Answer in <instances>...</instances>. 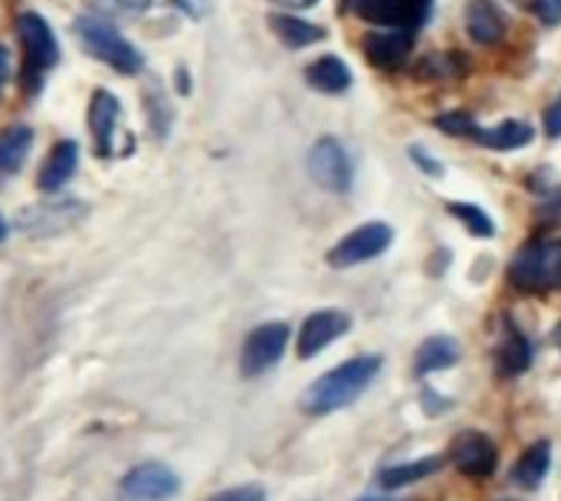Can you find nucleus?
<instances>
[{"mask_svg": "<svg viewBox=\"0 0 561 501\" xmlns=\"http://www.w3.org/2000/svg\"><path fill=\"white\" fill-rule=\"evenodd\" d=\"M381 371V358L365 354V358H352L345 364H339L335 371H329L325 377H319L306 394H302V410L306 413H335L348 404H355L378 377Z\"/></svg>", "mask_w": 561, "mask_h": 501, "instance_id": "nucleus-1", "label": "nucleus"}, {"mask_svg": "<svg viewBox=\"0 0 561 501\" xmlns=\"http://www.w3.org/2000/svg\"><path fill=\"white\" fill-rule=\"evenodd\" d=\"M72 30H76V39L82 43V49H85L89 56L108 62L115 72H122V75H138V72H141V66H145L141 53H138V49H135V46H131L105 16H99V13H82V16L72 20Z\"/></svg>", "mask_w": 561, "mask_h": 501, "instance_id": "nucleus-2", "label": "nucleus"}, {"mask_svg": "<svg viewBox=\"0 0 561 501\" xmlns=\"http://www.w3.org/2000/svg\"><path fill=\"white\" fill-rule=\"evenodd\" d=\"M510 282L526 295H546L561 289V240L526 243L510 266Z\"/></svg>", "mask_w": 561, "mask_h": 501, "instance_id": "nucleus-3", "label": "nucleus"}, {"mask_svg": "<svg viewBox=\"0 0 561 501\" xmlns=\"http://www.w3.org/2000/svg\"><path fill=\"white\" fill-rule=\"evenodd\" d=\"M16 36H20V46H23V82H26L30 92H36L43 72H49L56 66V59H59L56 36H53L49 23L33 10H23L16 16Z\"/></svg>", "mask_w": 561, "mask_h": 501, "instance_id": "nucleus-4", "label": "nucleus"}, {"mask_svg": "<svg viewBox=\"0 0 561 501\" xmlns=\"http://www.w3.org/2000/svg\"><path fill=\"white\" fill-rule=\"evenodd\" d=\"M118 121H122V105L112 92L99 89L89 102V128H92V138H95V154L99 158H125L131 154V135H122L118 131Z\"/></svg>", "mask_w": 561, "mask_h": 501, "instance_id": "nucleus-5", "label": "nucleus"}, {"mask_svg": "<svg viewBox=\"0 0 561 501\" xmlns=\"http://www.w3.org/2000/svg\"><path fill=\"white\" fill-rule=\"evenodd\" d=\"M82 213H85V203H79L72 197H49L36 207L20 210L16 230L26 236H53V233H62L72 223H79Z\"/></svg>", "mask_w": 561, "mask_h": 501, "instance_id": "nucleus-6", "label": "nucleus"}, {"mask_svg": "<svg viewBox=\"0 0 561 501\" xmlns=\"http://www.w3.org/2000/svg\"><path fill=\"white\" fill-rule=\"evenodd\" d=\"M394 233L388 223H365L358 230H352L348 236H342L332 253H329V266L335 269H348V266H358V263H368L375 256H381L388 246H391Z\"/></svg>", "mask_w": 561, "mask_h": 501, "instance_id": "nucleus-7", "label": "nucleus"}, {"mask_svg": "<svg viewBox=\"0 0 561 501\" xmlns=\"http://www.w3.org/2000/svg\"><path fill=\"white\" fill-rule=\"evenodd\" d=\"M286 341H289V328L283 322H270L250 331V338L243 341V354H240V374L260 377L270 368H276L286 351Z\"/></svg>", "mask_w": 561, "mask_h": 501, "instance_id": "nucleus-8", "label": "nucleus"}, {"mask_svg": "<svg viewBox=\"0 0 561 501\" xmlns=\"http://www.w3.org/2000/svg\"><path fill=\"white\" fill-rule=\"evenodd\" d=\"M306 171L322 190L345 194L352 187V161L335 138H322L312 144V151L306 158Z\"/></svg>", "mask_w": 561, "mask_h": 501, "instance_id": "nucleus-9", "label": "nucleus"}, {"mask_svg": "<svg viewBox=\"0 0 561 501\" xmlns=\"http://www.w3.org/2000/svg\"><path fill=\"white\" fill-rule=\"evenodd\" d=\"M434 0H345V7L378 26H404L417 30L431 16Z\"/></svg>", "mask_w": 561, "mask_h": 501, "instance_id": "nucleus-10", "label": "nucleus"}, {"mask_svg": "<svg viewBox=\"0 0 561 501\" xmlns=\"http://www.w3.org/2000/svg\"><path fill=\"white\" fill-rule=\"evenodd\" d=\"M178 489L181 482L164 463H141L122 479L118 496L122 501H168L178 496Z\"/></svg>", "mask_w": 561, "mask_h": 501, "instance_id": "nucleus-11", "label": "nucleus"}, {"mask_svg": "<svg viewBox=\"0 0 561 501\" xmlns=\"http://www.w3.org/2000/svg\"><path fill=\"white\" fill-rule=\"evenodd\" d=\"M450 459L457 466V473H463L467 479H486L496 473V463H500V453L496 446L483 436V433H460L450 446Z\"/></svg>", "mask_w": 561, "mask_h": 501, "instance_id": "nucleus-12", "label": "nucleus"}, {"mask_svg": "<svg viewBox=\"0 0 561 501\" xmlns=\"http://www.w3.org/2000/svg\"><path fill=\"white\" fill-rule=\"evenodd\" d=\"M352 328V318L345 312H335V308H325V312H316L302 322V331H299V358L309 361L316 358L319 351H325L332 341H339L345 331Z\"/></svg>", "mask_w": 561, "mask_h": 501, "instance_id": "nucleus-13", "label": "nucleus"}, {"mask_svg": "<svg viewBox=\"0 0 561 501\" xmlns=\"http://www.w3.org/2000/svg\"><path fill=\"white\" fill-rule=\"evenodd\" d=\"M362 49H365V59L371 66H378V69H398L411 56V49H414V33L404 30V26L375 30V33L365 36Z\"/></svg>", "mask_w": 561, "mask_h": 501, "instance_id": "nucleus-14", "label": "nucleus"}, {"mask_svg": "<svg viewBox=\"0 0 561 501\" xmlns=\"http://www.w3.org/2000/svg\"><path fill=\"white\" fill-rule=\"evenodd\" d=\"M76 164H79V144H76V141H59V144L46 154V161H43V167H39V177H36V187H39L43 194H56V190L66 187L69 177L76 174Z\"/></svg>", "mask_w": 561, "mask_h": 501, "instance_id": "nucleus-15", "label": "nucleus"}, {"mask_svg": "<svg viewBox=\"0 0 561 501\" xmlns=\"http://www.w3.org/2000/svg\"><path fill=\"white\" fill-rule=\"evenodd\" d=\"M467 33L483 46L500 43L506 33V16H503L500 3L496 0H467Z\"/></svg>", "mask_w": 561, "mask_h": 501, "instance_id": "nucleus-16", "label": "nucleus"}, {"mask_svg": "<svg viewBox=\"0 0 561 501\" xmlns=\"http://www.w3.org/2000/svg\"><path fill=\"white\" fill-rule=\"evenodd\" d=\"M529 364H533V345H529V338H526L519 328H513V322H510L503 341L496 345V371H500L503 377H516V374L529 371Z\"/></svg>", "mask_w": 561, "mask_h": 501, "instance_id": "nucleus-17", "label": "nucleus"}, {"mask_svg": "<svg viewBox=\"0 0 561 501\" xmlns=\"http://www.w3.org/2000/svg\"><path fill=\"white\" fill-rule=\"evenodd\" d=\"M306 82L316 89V92H329V95H339L352 85V69L339 59V56H322L316 59L309 69H306Z\"/></svg>", "mask_w": 561, "mask_h": 501, "instance_id": "nucleus-18", "label": "nucleus"}, {"mask_svg": "<svg viewBox=\"0 0 561 501\" xmlns=\"http://www.w3.org/2000/svg\"><path fill=\"white\" fill-rule=\"evenodd\" d=\"M533 128L526 121H503L496 128H477L473 138L477 144L483 148H493V151H516V148H526L533 141Z\"/></svg>", "mask_w": 561, "mask_h": 501, "instance_id": "nucleus-19", "label": "nucleus"}, {"mask_svg": "<svg viewBox=\"0 0 561 501\" xmlns=\"http://www.w3.org/2000/svg\"><path fill=\"white\" fill-rule=\"evenodd\" d=\"M549 466H552V443H536V446H529L526 453H523V459L516 463V469H513V482L519 486V489H536L542 479H546V473H549Z\"/></svg>", "mask_w": 561, "mask_h": 501, "instance_id": "nucleus-20", "label": "nucleus"}, {"mask_svg": "<svg viewBox=\"0 0 561 501\" xmlns=\"http://www.w3.org/2000/svg\"><path fill=\"white\" fill-rule=\"evenodd\" d=\"M460 358V345L447 335H437V338H427L417 351V374H434V371H447L450 364H457Z\"/></svg>", "mask_w": 561, "mask_h": 501, "instance_id": "nucleus-21", "label": "nucleus"}, {"mask_svg": "<svg viewBox=\"0 0 561 501\" xmlns=\"http://www.w3.org/2000/svg\"><path fill=\"white\" fill-rule=\"evenodd\" d=\"M270 26H273V33H276L286 46H293V49H306V46H312V43H319V39L325 36L322 26H316V23H309V20H299V16H286V13L270 16Z\"/></svg>", "mask_w": 561, "mask_h": 501, "instance_id": "nucleus-22", "label": "nucleus"}, {"mask_svg": "<svg viewBox=\"0 0 561 501\" xmlns=\"http://www.w3.org/2000/svg\"><path fill=\"white\" fill-rule=\"evenodd\" d=\"M33 144V131L26 125H10L0 131V174H16Z\"/></svg>", "mask_w": 561, "mask_h": 501, "instance_id": "nucleus-23", "label": "nucleus"}, {"mask_svg": "<svg viewBox=\"0 0 561 501\" xmlns=\"http://www.w3.org/2000/svg\"><path fill=\"white\" fill-rule=\"evenodd\" d=\"M444 466L440 456H431V459H421V463H408V466H391L378 476V482L385 489H401V486H411V482H421L427 476H434L437 469Z\"/></svg>", "mask_w": 561, "mask_h": 501, "instance_id": "nucleus-24", "label": "nucleus"}, {"mask_svg": "<svg viewBox=\"0 0 561 501\" xmlns=\"http://www.w3.org/2000/svg\"><path fill=\"white\" fill-rule=\"evenodd\" d=\"M447 210H450L457 220H463V226H467L473 236H493V233H496L490 213L480 210V207H473V203H447Z\"/></svg>", "mask_w": 561, "mask_h": 501, "instance_id": "nucleus-25", "label": "nucleus"}, {"mask_svg": "<svg viewBox=\"0 0 561 501\" xmlns=\"http://www.w3.org/2000/svg\"><path fill=\"white\" fill-rule=\"evenodd\" d=\"M463 62H467L463 56H434V59H424V66L417 69V75L421 79H431V75H457V72L467 69Z\"/></svg>", "mask_w": 561, "mask_h": 501, "instance_id": "nucleus-26", "label": "nucleus"}, {"mask_svg": "<svg viewBox=\"0 0 561 501\" xmlns=\"http://www.w3.org/2000/svg\"><path fill=\"white\" fill-rule=\"evenodd\" d=\"M99 16L112 13V16H128V13H141L151 7V0H85Z\"/></svg>", "mask_w": 561, "mask_h": 501, "instance_id": "nucleus-27", "label": "nucleus"}, {"mask_svg": "<svg viewBox=\"0 0 561 501\" xmlns=\"http://www.w3.org/2000/svg\"><path fill=\"white\" fill-rule=\"evenodd\" d=\"M440 131H447V135H467V138H473V131H477V121L467 115V112H447V115H437V121H434Z\"/></svg>", "mask_w": 561, "mask_h": 501, "instance_id": "nucleus-28", "label": "nucleus"}, {"mask_svg": "<svg viewBox=\"0 0 561 501\" xmlns=\"http://www.w3.org/2000/svg\"><path fill=\"white\" fill-rule=\"evenodd\" d=\"M210 501H266V492L260 486H240V489H227Z\"/></svg>", "mask_w": 561, "mask_h": 501, "instance_id": "nucleus-29", "label": "nucleus"}, {"mask_svg": "<svg viewBox=\"0 0 561 501\" xmlns=\"http://www.w3.org/2000/svg\"><path fill=\"white\" fill-rule=\"evenodd\" d=\"M533 10L542 23L561 26V0H533Z\"/></svg>", "mask_w": 561, "mask_h": 501, "instance_id": "nucleus-30", "label": "nucleus"}, {"mask_svg": "<svg viewBox=\"0 0 561 501\" xmlns=\"http://www.w3.org/2000/svg\"><path fill=\"white\" fill-rule=\"evenodd\" d=\"M411 158L421 164V171L424 174H431V177H444V167H440V161H434L424 148H411Z\"/></svg>", "mask_w": 561, "mask_h": 501, "instance_id": "nucleus-31", "label": "nucleus"}, {"mask_svg": "<svg viewBox=\"0 0 561 501\" xmlns=\"http://www.w3.org/2000/svg\"><path fill=\"white\" fill-rule=\"evenodd\" d=\"M546 135L561 138V98L556 105H549V112H546Z\"/></svg>", "mask_w": 561, "mask_h": 501, "instance_id": "nucleus-32", "label": "nucleus"}, {"mask_svg": "<svg viewBox=\"0 0 561 501\" xmlns=\"http://www.w3.org/2000/svg\"><path fill=\"white\" fill-rule=\"evenodd\" d=\"M542 217L552 223V220H561V190H552L549 194V203L542 207Z\"/></svg>", "mask_w": 561, "mask_h": 501, "instance_id": "nucleus-33", "label": "nucleus"}, {"mask_svg": "<svg viewBox=\"0 0 561 501\" xmlns=\"http://www.w3.org/2000/svg\"><path fill=\"white\" fill-rule=\"evenodd\" d=\"M276 7H289V10H302V7H312L316 0H273Z\"/></svg>", "mask_w": 561, "mask_h": 501, "instance_id": "nucleus-34", "label": "nucleus"}, {"mask_svg": "<svg viewBox=\"0 0 561 501\" xmlns=\"http://www.w3.org/2000/svg\"><path fill=\"white\" fill-rule=\"evenodd\" d=\"M7 66H10V62H7V49L0 46V85H3V79H7Z\"/></svg>", "mask_w": 561, "mask_h": 501, "instance_id": "nucleus-35", "label": "nucleus"}, {"mask_svg": "<svg viewBox=\"0 0 561 501\" xmlns=\"http://www.w3.org/2000/svg\"><path fill=\"white\" fill-rule=\"evenodd\" d=\"M3 233H7V226H3V220H0V240H3Z\"/></svg>", "mask_w": 561, "mask_h": 501, "instance_id": "nucleus-36", "label": "nucleus"}, {"mask_svg": "<svg viewBox=\"0 0 561 501\" xmlns=\"http://www.w3.org/2000/svg\"><path fill=\"white\" fill-rule=\"evenodd\" d=\"M365 501H378V499H365Z\"/></svg>", "mask_w": 561, "mask_h": 501, "instance_id": "nucleus-37", "label": "nucleus"}]
</instances>
